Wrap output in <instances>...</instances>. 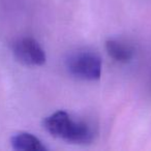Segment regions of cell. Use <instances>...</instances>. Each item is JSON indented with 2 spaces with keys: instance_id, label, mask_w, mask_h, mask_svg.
<instances>
[{
  "instance_id": "cell-1",
  "label": "cell",
  "mask_w": 151,
  "mask_h": 151,
  "mask_svg": "<svg viewBox=\"0 0 151 151\" xmlns=\"http://www.w3.org/2000/svg\"><path fill=\"white\" fill-rule=\"evenodd\" d=\"M44 127L52 136L75 144H88L94 137L88 123L76 121L65 111L55 112L45 118Z\"/></svg>"
},
{
  "instance_id": "cell-2",
  "label": "cell",
  "mask_w": 151,
  "mask_h": 151,
  "mask_svg": "<svg viewBox=\"0 0 151 151\" xmlns=\"http://www.w3.org/2000/svg\"><path fill=\"white\" fill-rule=\"evenodd\" d=\"M68 73L85 81H95L101 78V60L95 53L82 51L70 54L65 60Z\"/></svg>"
},
{
  "instance_id": "cell-3",
  "label": "cell",
  "mask_w": 151,
  "mask_h": 151,
  "mask_svg": "<svg viewBox=\"0 0 151 151\" xmlns=\"http://www.w3.org/2000/svg\"><path fill=\"white\" fill-rule=\"evenodd\" d=\"M16 59L28 66H40L46 62V53L40 45L32 37H22L13 45Z\"/></svg>"
},
{
  "instance_id": "cell-4",
  "label": "cell",
  "mask_w": 151,
  "mask_h": 151,
  "mask_svg": "<svg viewBox=\"0 0 151 151\" xmlns=\"http://www.w3.org/2000/svg\"><path fill=\"white\" fill-rule=\"evenodd\" d=\"M11 144L15 150L19 151H46L42 142L29 132H19L12 137Z\"/></svg>"
},
{
  "instance_id": "cell-5",
  "label": "cell",
  "mask_w": 151,
  "mask_h": 151,
  "mask_svg": "<svg viewBox=\"0 0 151 151\" xmlns=\"http://www.w3.org/2000/svg\"><path fill=\"white\" fill-rule=\"evenodd\" d=\"M106 50L111 58L120 63L129 62L134 56V50L129 45L113 38L106 42Z\"/></svg>"
}]
</instances>
